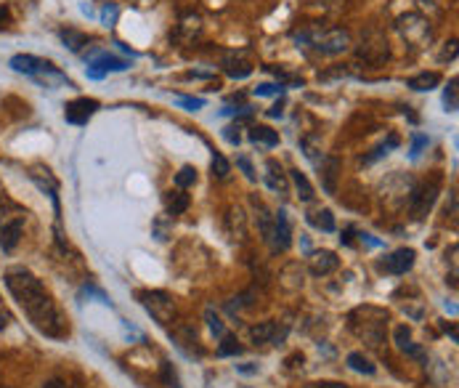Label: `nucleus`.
Segmentation results:
<instances>
[{
    "instance_id": "nucleus-13",
    "label": "nucleus",
    "mask_w": 459,
    "mask_h": 388,
    "mask_svg": "<svg viewBox=\"0 0 459 388\" xmlns=\"http://www.w3.org/2000/svg\"><path fill=\"white\" fill-rule=\"evenodd\" d=\"M292 245V232H290V221L287 213L279 210L274 216V250H287Z\"/></svg>"
},
{
    "instance_id": "nucleus-43",
    "label": "nucleus",
    "mask_w": 459,
    "mask_h": 388,
    "mask_svg": "<svg viewBox=\"0 0 459 388\" xmlns=\"http://www.w3.org/2000/svg\"><path fill=\"white\" fill-rule=\"evenodd\" d=\"M237 370L242 375H255L258 373V364H250V362H247V364H237Z\"/></svg>"
},
{
    "instance_id": "nucleus-28",
    "label": "nucleus",
    "mask_w": 459,
    "mask_h": 388,
    "mask_svg": "<svg viewBox=\"0 0 459 388\" xmlns=\"http://www.w3.org/2000/svg\"><path fill=\"white\" fill-rule=\"evenodd\" d=\"M393 147H399V136H390L385 144H380V147L372 152V154H367V157H364V163L369 165V163H374V160H380V157H383V154H387V149H393Z\"/></svg>"
},
{
    "instance_id": "nucleus-48",
    "label": "nucleus",
    "mask_w": 459,
    "mask_h": 388,
    "mask_svg": "<svg viewBox=\"0 0 459 388\" xmlns=\"http://www.w3.org/2000/svg\"><path fill=\"white\" fill-rule=\"evenodd\" d=\"M6 19H8V11H0V30H3V27H6V24H3V22H6Z\"/></svg>"
},
{
    "instance_id": "nucleus-15",
    "label": "nucleus",
    "mask_w": 459,
    "mask_h": 388,
    "mask_svg": "<svg viewBox=\"0 0 459 388\" xmlns=\"http://www.w3.org/2000/svg\"><path fill=\"white\" fill-rule=\"evenodd\" d=\"M30 179L43 189V192L51 194V200H53V208H56V213H59V186H56V181H53V176L48 173V170H40V168H32L30 170Z\"/></svg>"
},
{
    "instance_id": "nucleus-33",
    "label": "nucleus",
    "mask_w": 459,
    "mask_h": 388,
    "mask_svg": "<svg viewBox=\"0 0 459 388\" xmlns=\"http://www.w3.org/2000/svg\"><path fill=\"white\" fill-rule=\"evenodd\" d=\"M300 149L306 152V157H308V160H311L313 165H319L322 160H324V157H319V149L313 147L311 138H303V141H300Z\"/></svg>"
},
{
    "instance_id": "nucleus-29",
    "label": "nucleus",
    "mask_w": 459,
    "mask_h": 388,
    "mask_svg": "<svg viewBox=\"0 0 459 388\" xmlns=\"http://www.w3.org/2000/svg\"><path fill=\"white\" fill-rule=\"evenodd\" d=\"M228 224L234 226V237H244V213H242V208L228 210Z\"/></svg>"
},
{
    "instance_id": "nucleus-10",
    "label": "nucleus",
    "mask_w": 459,
    "mask_h": 388,
    "mask_svg": "<svg viewBox=\"0 0 459 388\" xmlns=\"http://www.w3.org/2000/svg\"><path fill=\"white\" fill-rule=\"evenodd\" d=\"M415 266V250L412 248H401L396 253H390L380 264V269L383 271H390V274H406V271Z\"/></svg>"
},
{
    "instance_id": "nucleus-42",
    "label": "nucleus",
    "mask_w": 459,
    "mask_h": 388,
    "mask_svg": "<svg viewBox=\"0 0 459 388\" xmlns=\"http://www.w3.org/2000/svg\"><path fill=\"white\" fill-rule=\"evenodd\" d=\"M8 322H11V314H8V309H6L3 300H0V330L8 328Z\"/></svg>"
},
{
    "instance_id": "nucleus-4",
    "label": "nucleus",
    "mask_w": 459,
    "mask_h": 388,
    "mask_svg": "<svg viewBox=\"0 0 459 388\" xmlns=\"http://www.w3.org/2000/svg\"><path fill=\"white\" fill-rule=\"evenodd\" d=\"M399 32L403 40L412 45H422L430 38V22H425L419 14H409L399 19Z\"/></svg>"
},
{
    "instance_id": "nucleus-1",
    "label": "nucleus",
    "mask_w": 459,
    "mask_h": 388,
    "mask_svg": "<svg viewBox=\"0 0 459 388\" xmlns=\"http://www.w3.org/2000/svg\"><path fill=\"white\" fill-rule=\"evenodd\" d=\"M6 287L14 296V300L22 306V312L27 314L35 328L40 330L48 338H64L67 335V322L61 312L56 309V303L51 300V296L45 293V287L40 280L27 269H11L6 271Z\"/></svg>"
},
{
    "instance_id": "nucleus-26",
    "label": "nucleus",
    "mask_w": 459,
    "mask_h": 388,
    "mask_svg": "<svg viewBox=\"0 0 459 388\" xmlns=\"http://www.w3.org/2000/svg\"><path fill=\"white\" fill-rule=\"evenodd\" d=\"M61 40L69 45L72 51H80L83 45L88 43V38H85L83 32H77V30H61Z\"/></svg>"
},
{
    "instance_id": "nucleus-17",
    "label": "nucleus",
    "mask_w": 459,
    "mask_h": 388,
    "mask_svg": "<svg viewBox=\"0 0 459 388\" xmlns=\"http://www.w3.org/2000/svg\"><path fill=\"white\" fill-rule=\"evenodd\" d=\"M266 184L274 189V192H287V179H284V170H282V165L276 163V160H268L266 163Z\"/></svg>"
},
{
    "instance_id": "nucleus-39",
    "label": "nucleus",
    "mask_w": 459,
    "mask_h": 388,
    "mask_svg": "<svg viewBox=\"0 0 459 388\" xmlns=\"http://www.w3.org/2000/svg\"><path fill=\"white\" fill-rule=\"evenodd\" d=\"M422 147H428V136L415 134V138H412V157H417L422 152Z\"/></svg>"
},
{
    "instance_id": "nucleus-45",
    "label": "nucleus",
    "mask_w": 459,
    "mask_h": 388,
    "mask_svg": "<svg viewBox=\"0 0 459 388\" xmlns=\"http://www.w3.org/2000/svg\"><path fill=\"white\" fill-rule=\"evenodd\" d=\"M358 237H361V242H367L369 248H380V245H383L380 239H372V234H358Z\"/></svg>"
},
{
    "instance_id": "nucleus-16",
    "label": "nucleus",
    "mask_w": 459,
    "mask_h": 388,
    "mask_svg": "<svg viewBox=\"0 0 459 388\" xmlns=\"http://www.w3.org/2000/svg\"><path fill=\"white\" fill-rule=\"evenodd\" d=\"M250 141L252 144H260V147L274 149V147L279 144V134H276V131H271L268 125H252L250 128Z\"/></svg>"
},
{
    "instance_id": "nucleus-44",
    "label": "nucleus",
    "mask_w": 459,
    "mask_h": 388,
    "mask_svg": "<svg viewBox=\"0 0 459 388\" xmlns=\"http://www.w3.org/2000/svg\"><path fill=\"white\" fill-rule=\"evenodd\" d=\"M40 388H67V386H64V380H59V378H51V380H45Z\"/></svg>"
},
{
    "instance_id": "nucleus-27",
    "label": "nucleus",
    "mask_w": 459,
    "mask_h": 388,
    "mask_svg": "<svg viewBox=\"0 0 459 388\" xmlns=\"http://www.w3.org/2000/svg\"><path fill=\"white\" fill-rule=\"evenodd\" d=\"M197 184V168L192 165H186V168H181L176 176V186L178 189H186V186H194Z\"/></svg>"
},
{
    "instance_id": "nucleus-14",
    "label": "nucleus",
    "mask_w": 459,
    "mask_h": 388,
    "mask_svg": "<svg viewBox=\"0 0 459 388\" xmlns=\"http://www.w3.org/2000/svg\"><path fill=\"white\" fill-rule=\"evenodd\" d=\"M337 170H340L337 157H324L319 163V176H322V186L326 194H335V189H337Z\"/></svg>"
},
{
    "instance_id": "nucleus-9",
    "label": "nucleus",
    "mask_w": 459,
    "mask_h": 388,
    "mask_svg": "<svg viewBox=\"0 0 459 388\" xmlns=\"http://www.w3.org/2000/svg\"><path fill=\"white\" fill-rule=\"evenodd\" d=\"M358 54H361V59L372 61V64H380V61L387 59V40L377 30L367 32L364 40H361Z\"/></svg>"
},
{
    "instance_id": "nucleus-7",
    "label": "nucleus",
    "mask_w": 459,
    "mask_h": 388,
    "mask_svg": "<svg viewBox=\"0 0 459 388\" xmlns=\"http://www.w3.org/2000/svg\"><path fill=\"white\" fill-rule=\"evenodd\" d=\"M131 64L125 59H117V56H109V54H90L88 59V77L90 80H101L109 72H122L128 70Z\"/></svg>"
},
{
    "instance_id": "nucleus-35",
    "label": "nucleus",
    "mask_w": 459,
    "mask_h": 388,
    "mask_svg": "<svg viewBox=\"0 0 459 388\" xmlns=\"http://www.w3.org/2000/svg\"><path fill=\"white\" fill-rule=\"evenodd\" d=\"M205 319H208L210 330H212L215 335H223V322H221V316L212 312V309H208V312H205Z\"/></svg>"
},
{
    "instance_id": "nucleus-8",
    "label": "nucleus",
    "mask_w": 459,
    "mask_h": 388,
    "mask_svg": "<svg viewBox=\"0 0 459 388\" xmlns=\"http://www.w3.org/2000/svg\"><path fill=\"white\" fill-rule=\"evenodd\" d=\"M96 112H99V102L88 99V96H80V99H74L64 106V120L72 122V125H85Z\"/></svg>"
},
{
    "instance_id": "nucleus-23",
    "label": "nucleus",
    "mask_w": 459,
    "mask_h": 388,
    "mask_svg": "<svg viewBox=\"0 0 459 388\" xmlns=\"http://www.w3.org/2000/svg\"><path fill=\"white\" fill-rule=\"evenodd\" d=\"M274 332H276V325H274V322H260V325H255V328L250 330L255 343H268V341L274 338Z\"/></svg>"
},
{
    "instance_id": "nucleus-3",
    "label": "nucleus",
    "mask_w": 459,
    "mask_h": 388,
    "mask_svg": "<svg viewBox=\"0 0 459 388\" xmlns=\"http://www.w3.org/2000/svg\"><path fill=\"white\" fill-rule=\"evenodd\" d=\"M138 298H141L144 309L151 314V319L157 325L167 328L176 319V300L170 298L167 293H162V290H144V293H138Z\"/></svg>"
},
{
    "instance_id": "nucleus-32",
    "label": "nucleus",
    "mask_w": 459,
    "mask_h": 388,
    "mask_svg": "<svg viewBox=\"0 0 459 388\" xmlns=\"http://www.w3.org/2000/svg\"><path fill=\"white\" fill-rule=\"evenodd\" d=\"M228 173H231V165H228V160H226L223 154H212V176L226 179Z\"/></svg>"
},
{
    "instance_id": "nucleus-34",
    "label": "nucleus",
    "mask_w": 459,
    "mask_h": 388,
    "mask_svg": "<svg viewBox=\"0 0 459 388\" xmlns=\"http://www.w3.org/2000/svg\"><path fill=\"white\" fill-rule=\"evenodd\" d=\"M284 88L282 86H274V83H263L255 88V96H282Z\"/></svg>"
},
{
    "instance_id": "nucleus-30",
    "label": "nucleus",
    "mask_w": 459,
    "mask_h": 388,
    "mask_svg": "<svg viewBox=\"0 0 459 388\" xmlns=\"http://www.w3.org/2000/svg\"><path fill=\"white\" fill-rule=\"evenodd\" d=\"M444 106H446V112H457V106H459V102H457V80H451V83L446 86Z\"/></svg>"
},
{
    "instance_id": "nucleus-40",
    "label": "nucleus",
    "mask_w": 459,
    "mask_h": 388,
    "mask_svg": "<svg viewBox=\"0 0 459 388\" xmlns=\"http://www.w3.org/2000/svg\"><path fill=\"white\" fill-rule=\"evenodd\" d=\"M162 378H165V383H170V388H181V386H178L176 370H173L170 364H165V367H162Z\"/></svg>"
},
{
    "instance_id": "nucleus-5",
    "label": "nucleus",
    "mask_w": 459,
    "mask_h": 388,
    "mask_svg": "<svg viewBox=\"0 0 459 388\" xmlns=\"http://www.w3.org/2000/svg\"><path fill=\"white\" fill-rule=\"evenodd\" d=\"M8 67L14 70V72H22V75H30V77H37L45 75V72H51V70H56V64L48 59H40V56H32V54H16L14 59L8 61Z\"/></svg>"
},
{
    "instance_id": "nucleus-21",
    "label": "nucleus",
    "mask_w": 459,
    "mask_h": 388,
    "mask_svg": "<svg viewBox=\"0 0 459 388\" xmlns=\"http://www.w3.org/2000/svg\"><path fill=\"white\" fill-rule=\"evenodd\" d=\"M308 221H311V226H316V229H322V232H335V216H332V210H316V213H311L308 216Z\"/></svg>"
},
{
    "instance_id": "nucleus-6",
    "label": "nucleus",
    "mask_w": 459,
    "mask_h": 388,
    "mask_svg": "<svg viewBox=\"0 0 459 388\" xmlns=\"http://www.w3.org/2000/svg\"><path fill=\"white\" fill-rule=\"evenodd\" d=\"M435 197H438V181H430V184H422L419 189L412 192L409 197V210L415 218H425L430 213V208L435 205Z\"/></svg>"
},
{
    "instance_id": "nucleus-18",
    "label": "nucleus",
    "mask_w": 459,
    "mask_h": 388,
    "mask_svg": "<svg viewBox=\"0 0 459 388\" xmlns=\"http://www.w3.org/2000/svg\"><path fill=\"white\" fill-rule=\"evenodd\" d=\"M438 83H441V75H438V72H422V75L409 77V80H406V88L433 90V88H438Z\"/></svg>"
},
{
    "instance_id": "nucleus-11",
    "label": "nucleus",
    "mask_w": 459,
    "mask_h": 388,
    "mask_svg": "<svg viewBox=\"0 0 459 388\" xmlns=\"http://www.w3.org/2000/svg\"><path fill=\"white\" fill-rule=\"evenodd\" d=\"M337 264H340V258L332 253V250H319V253H311V258H308V269H311L313 277L332 274V271L337 269Z\"/></svg>"
},
{
    "instance_id": "nucleus-12",
    "label": "nucleus",
    "mask_w": 459,
    "mask_h": 388,
    "mask_svg": "<svg viewBox=\"0 0 459 388\" xmlns=\"http://www.w3.org/2000/svg\"><path fill=\"white\" fill-rule=\"evenodd\" d=\"M22 234H24V221L22 218H14V221L3 224V229H0V248H3V253H11L16 245H19Z\"/></svg>"
},
{
    "instance_id": "nucleus-25",
    "label": "nucleus",
    "mask_w": 459,
    "mask_h": 388,
    "mask_svg": "<svg viewBox=\"0 0 459 388\" xmlns=\"http://www.w3.org/2000/svg\"><path fill=\"white\" fill-rule=\"evenodd\" d=\"M218 354L221 357H239L242 354V346H239V341L234 335H223L221 346H218Z\"/></svg>"
},
{
    "instance_id": "nucleus-20",
    "label": "nucleus",
    "mask_w": 459,
    "mask_h": 388,
    "mask_svg": "<svg viewBox=\"0 0 459 388\" xmlns=\"http://www.w3.org/2000/svg\"><path fill=\"white\" fill-rule=\"evenodd\" d=\"M348 367L356 370V373H361V375H374V370H377V367H374L361 351H351V354H348Z\"/></svg>"
},
{
    "instance_id": "nucleus-2",
    "label": "nucleus",
    "mask_w": 459,
    "mask_h": 388,
    "mask_svg": "<svg viewBox=\"0 0 459 388\" xmlns=\"http://www.w3.org/2000/svg\"><path fill=\"white\" fill-rule=\"evenodd\" d=\"M297 40L313 45V48H316V51H322V54L335 56V54H342V51H348V48H351V32L342 30V27H326V30L311 27V30L300 32V35H297Z\"/></svg>"
},
{
    "instance_id": "nucleus-37",
    "label": "nucleus",
    "mask_w": 459,
    "mask_h": 388,
    "mask_svg": "<svg viewBox=\"0 0 459 388\" xmlns=\"http://www.w3.org/2000/svg\"><path fill=\"white\" fill-rule=\"evenodd\" d=\"M393 341H396V346H399V348L406 343V341H412V332H409V328H403V325H401V328L393 330Z\"/></svg>"
},
{
    "instance_id": "nucleus-24",
    "label": "nucleus",
    "mask_w": 459,
    "mask_h": 388,
    "mask_svg": "<svg viewBox=\"0 0 459 388\" xmlns=\"http://www.w3.org/2000/svg\"><path fill=\"white\" fill-rule=\"evenodd\" d=\"M226 75L242 80V77L252 75V64L250 61H226Z\"/></svg>"
},
{
    "instance_id": "nucleus-22",
    "label": "nucleus",
    "mask_w": 459,
    "mask_h": 388,
    "mask_svg": "<svg viewBox=\"0 0 459 388\" xmlns=\"http://www.w3.org/2000/svg\"><path fill=\"white\" fill-rule=\"evenodd\" d=\"M189 208V194H183L181 189L178 192H170L167 197V210H170V216H181V213H186Z\"/></svg>"
},
{
    "instance_id": "nucleus-38",
    "label": "nucleus",
    "mask_w": 459,
    "mask_h": 388,
    "mask_svg": "<svg viewBox=\"0 0 459 388\" xmlns=\"http://www.w3.org/2000/svg\"><path fill=\"white\" fill-rule=\"evenodd\" d=\"M223 138H226L228 144H234V147H237L239 141H242V136H239L237 125H228V128H223Z\"/></svg>"
},
{
    "instance_id": "nucleus-47",
    "label": "nucleus",
    "mask_w": 459,
    "mask_h": 388,
    "mask_svg": "<svg viewBox=\"0 0 459 388\" xmlns=\"http://www.w3.org/2000/svg\"><path fill=\"white\" fill-rule=\"evenodd\" d=\"M311 388H345V386H340V383H316Z\"/></svg>"
},
{
    "instance_id": "nucleus-31",
    "label": "nucleus",
    "mask_w": 459,
    "mask_h": 388,
    "mask_svg": "<svg viewBox=\"0 0 459 388\" xmlns=\"http://www.w3.org/2000/svg\"><path fill=\"white\" fill-rule=\"evenodd\" d=\"M399 351H403L406 357L417 359V362H422V364H428V354H425V348H422V346H417V343H412V341H406V343L401 346Z\"/></svg>"
},
{
    "instance_id": "nucleus-36",
    "label": "nucleus",
    "mask_w": 459,
    "mask_h": 388,
    "mask_svg": "<svg viewBox=\"0 0 459 388\" xmlns=\"http://www.w3.org/2000/svg\"><path fill=\"white\" fill-rule=\"evenodd\" d=\"M176 102H178L181 106H186V109H194V112L205 106V102H202V99H194V96H178Z\"/></svg>"
},
{
    "instance_id": "nucleus-41",
    "label": "nucleus",
    "mask_w": 459,
    "mask_h": 388,
    "mask_svg": "<svg viewBox=\"0 0 459 388\" xmlns=\"http://www.w3.org/2000/svg\"><path fill=\"white\" fill-rule=\"evenodd\" d=\"M237 165H239V168H242V170H244V176H247V179H250V181L258 179V176H255V168H252V165H250V160H247V157H239Z\"/></svg>"
},
{
    "instance_id": "nucleus-46",
    "label": "nucleus",
    "mask_w": 459,
    "mask_h": 388,
    "mask_svg": "<svg viewBox=\"0 0 459 388\" xmlns=\"http://www.w3.org/2000/svg\"><path fill=\"white\" fill-rule=\"evenodd\" d=\"M353 229H345V232H342V237H340V242L342 245H353Z\"/></svg>"
},
{
    "instance_id": "nucleus-19",
    "label": "nucleus",
    "mask_w": 459,
    "mask_h": 388,
    "mask_svg": "<svg viewBox=\"0 0 459 388\" xmlns=\"http://www.w3.org/2000/svg\"><path fill=\"white\" fill-rule=\"evenodd\" d=\"M290 179H292V184H295V189H297V197L303 200V202H311L313 200V186H311V181L306 179L300 170H290Z\"/></svg>"
}]
</instances>
